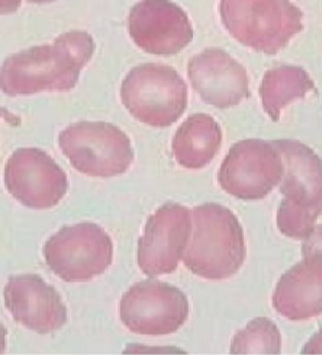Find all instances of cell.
I'll return each mask as SVG.
<instances>
[{
	"label": "cell",
	"instance_id": "6da1fadb",
	"mask_svg": "<svg viewBox=\"0 0 322 355\" xmlns=\"http://www.w3.org/2000/svg\"><path fill=\"white\" fill-rule=\"evenodd\" d=\"M96 51L85 31L62 34L54 43L19 52L0 69V89L9 96L42 91H69Z\"/></svg>",
	"mask_w": 322,
	"mask_h": 355
},
{
	"label": "cell",
	"instance_id": "7a4b0ae2",
	"mask_svg": "<svg viewBox=\"0 0 322 355\" xmlns=\"http://www.w3.org/2000/svg\"><path fill=\"white\" fill-rule=\"evenodd\" d=\"M184 265L207 280H224L239 272L246 257L244 230L236 215L215 202L195 207Z\"/></svg>",
	"mask_w": 322,
	"mask_h": 355
},
{
	"label": "cell",
	"instance_id": "3957f363",
	"mask_svg": "<svg viewBox=\"0 0 322 355\" xmlns=\"http://www.w3.org/2000/svg\"><path fill=\"white\" fill-rule=\"evenodd\" d=\"M224 27L244 46L273 55L303 28V12L290 0H221Z\"/></svg>",
	"mask_w": 322,
	"mask_h": 355
},
{
	"label": "cell",
	"instance_id": "277c9868",
	"mask_svg": "<svg viewBox=\"0 0 322 355\" xmlns=\"http://www.w3.org/2000/svg\"><path fill=\"white\" fill-rule=\"evenodd\" d=\"M121 99L135 119L153 128H164L178 122L186 112L187 87L173 67L142 63L126 76Z\"/></svg>",
	"mask_w": 322,
	"mask_h": 355
},
{
	"label": "cell",
	"instance_id": "5b68a950",
	"mask_svg": "<svg viewBox=\"0 0 322 355\" xmlns=\"http://www.w3.org/2000/svg\"><path fill=\"white\" fill-rule=\"evenodd\" d=\"M59 144L78 172L94 178L123 175L134 160L128 136L110 123H73L60 134Z\"/></svg>",
	"mask_w": 322,
	"mask_h": 355
},
{
	"label": "cell",
	"instance_id": "8992f818",
	"mask_svg": "<svg viewBox=\"0 0 322 355\" xmlns=\"http://www.w3.org/2000/svg\"><path fill=\"white\" fill-rule=\"evenodd\" d=\"M44 257L50 270L65 282H87L112 265V239L96 223L65 226L47 239Z\"/></svg>",
	"mask_w": 322,
	"mask_h": 355
},
{
	"label": "cell",
	"instance_id": "52a82bcc",
	"mask_svg": "<svg viewBox=\"0 0 322 355\" xmlns=\"http://www.w3.org/2000/svg\"><path fill=\"white\" fill-rule=\"evenodd\" d=\"M121 320L130 332L142 336L176 333L187 322L186 294L171 284L145 280L134 284L120 302Z\"/></svg>",
	"mask_w": 322,
	"mask_h": 355
},
{
	"label": "cell",
	"instance_id": "ba28073f",
	"mask_svg": "<svg viewBox=\"0 0 322 355\" xmlns=\"http://www.w3.org/2000/svg\"><path fill=\"white\" fill-rule=\"evenodd\" d=\"M284 167L276 141L247 139L235 144L224 157L218 183L242 200L264 198L282 181Z\"/></svg>",
	"mask_w": 322,
	"mask_h": 355
},
{
	"label": "cell",
	"instance_id": "9c48e42d",
	"mask_svg": "<svg viewBox=\"0 0 322 355\" xmlns=\"http://www.w3.org/2000/svg\"><path fill=\"white\" fill-rule=\"evenodd\" d=\"M4 180L10 196L33 209L58 206L68 191L65 171L37 148L17 150L8 159Z\"/></svg>",
	"mask_w": 322,
	"mask_h": 355
},
{
	"label": "cell",
	"instance_id": "30bf717a",
	"mask_svg": "<svg viewBox=\"0 0 322 355\" xmlns=\"http://www.w3.org/2000/svg\"><path fill=\"white\" fill-rule=\"evenodd\" d=\"M192 232V212L176 202H167L147 220L139 239L138 265L144 275H169L178 269Z\"/></svg>",
	"mask_w": 322,
	"mask_h": 355
},
{
	"label": "cell",
	"instance_id": "8fae6325",
	"mask_svg": "<svg viewBox=\"0 0 322 355\" xmlns=\"http://www.w3.org/2000/svg\"><path fill=\"white\" fill-rule=\"evenodd\" d=\"M128 26L134 43L149 54H178L194 39L191 20L171 0H141L131 8Z\"/></svg>",
	"mask_w": 322,
	"mask_h": 355
},
{
	"label": "cell",
	"instance_id": "7c38bea8",
	"mask_svg": "<svg viewBox=\"0 0 322 355\" xmlns=\"http://www.w3.org/2000/svg\"><path fill=\"white\" fill-rule=\"evenodd\" d=\"M5 306L13 320L46 335L67 322V309L59 293L36 275L12 276L4 288Z\"/></svg>",
	"mask_w": 322,
	"mask_h": 355
},
{
	"label": "cell",
	"instance_id": "4fadbf2b",
	"mask_svg": "<svg viewBox=\"0 0 322 355\" xmlns=\"http://www.w3.org/2000/svg\"><path fill=\"white\" fill-rule=\"evenodd\" d=\"M187 76L203 101L218 109L237 106L250 96L246 70L221 49L195 55L187 64Z\"/></svg>",
	"mask_w": 322,
	"mask_h": 355
},
{
	"label": "cell",
	"instance_id": "5bb4252c",
	"mask_svg": "<svg viewBox=\"0 0 322 355\" xmlns=\"http://www.w3.org/2000/svg\"><path fill=\"white\" fill-rule=\"evenodd\" d=\"M223 132L220 125L210 115L196 113L187 117L171 144L174 159L182 167L189 170L202 169L220 151Z\"/></svg>",
	"mask_w": 322,
	"mask_h": 355
},
{
	"label": "cell",
	"instance_id": "9a60e30c",
	"mask_svg": "<svg viewBox=\"0 0 322 355\" xmlns=\"http://www.w3.org/2000/svg\"><path fill=\"white\" fill-rule=\"evenodd\" d=\"M283 160L285 196L300 200H322V160L305 144L293 139L276 141Z\"/></svg>",
	"mask_w": 322,
	"mask_h": 355
},
{
	"label": "cell",
	"instance_id": "2e32d148",
	"mask_svg": "<svg viewBox=\"0 0 322 355\" xmlns=\"http://www.w3.org/2000/svg\"><path fill=\"white\" fill-rule=\"evenodd\" d=\"M313 89L315 84L303 68L283 67L269 70L260 88L263 109L276 122L285 107L303 98Z\"/></svg>",
	"mask_w": 322,
	"mask_h": 355
},
{
	"label": "cell",
	"instance_id": "e0dca14e",
	"mask_svg": "<svg viewBox=\"0 0 322 355\" xmlns=\"http://www.w3.org/2000/svg\"><path fill=\"white\" fill-rule=\"evenodd\" d=\"M279 333L271 320L257 318L239 331L231 342V354H271L278 352Z\"/></svg>",
	"mask_w": 322,
	"mask_h": 355
},
{
	"label": "cell",
	"instance_id": "ac0fdd59",
	"mask_svg": "<svg viewBox=\"0 0 322 355\" xmlns=\"http://www.w3.org/2000/svg\"><path fill=\"white\" fill-rule=\"evenodd\" d=\"M22 0H0V15L12 14L19 8Z\"/></svg>",
	"mask_w": 322,
	"mask_h": 355
},
{
	"label": "cell",
	"instance_id": "d6986e66",
	"mask_svg": "<svg viewBox=\"0 0 322 355\" xmlns=\"http://www.w3.org/2000/svg\"><path fill=\"white\" fill-rule=\"evenodd\" d=\"M7 330L4 325L0 322V354H3L6 349Z\"/></svg>",
	"mask_w": 322,
	"mask_h": 355
},
{
	"label": "cell",
	"instance_id": "ffe728a7",
	"mask_svg": "<svg viewBox=\"0 0 322 355\" xmlns=\"http://www.w3.org/2000/svg\"><path fill=\"white\" fill-rule=\"evenodd\" d=\"M30 2H34V3H49V2L55 1V0H28Z\"/></svg>",
	"mask_w": 322,
	"mask_h": 355
},
{
	"label": "cell",
	"instance_id": "44dd1931",
	"mask_svg": "<svg viewBox=\"0 0 322 355\" xmlns=\"http://www.w3.org/2000/svg\"><path fill=\"white\" fill-rule=\"evenodd\" d=\"M1 109H0V116H2V114H3V112H1Z\"/></svg>",
	"mask_w": 322,
	"mask_h": 355
}]
</instances>
